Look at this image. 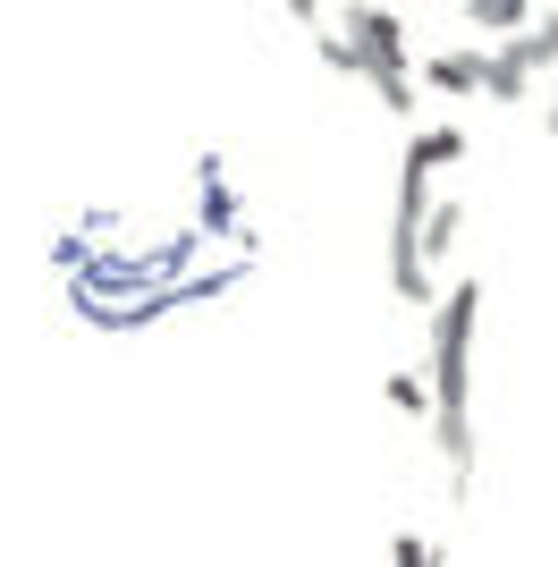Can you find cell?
<instances>
[{"label": "cell", "mask_w": 558, "mask_h": 567, "mask_svg": "<svg viewBox=\"0 0 558 567\" xmlns=\"http://www.w3.org/2000/svg\"><path fill=\"white\" fill-rule=\"evenodd\" d=\"M457 229H465V213H457V204H432V213H423V237H415L423 271H432V262H441L448 246H457Z\"/></svg>", "instance_id": "8"}, {"label": "cell", "mask_w": 558, "mask_h": 567, "mask_svg": "<svg viewBox=\"0 0 558 567\" xmlns=\"http://www.w3.org/2000/svg\"><path fill=\"white\" fill-rule=\"evenodd\" d=\"M516 51H525V69H558V9H550V18H534V25H525V34H516Z\"/></svg>", "instance_id": "9"}, {"label": "cell", "mask_w": 558, "mask_h": 567, "mask_svg": "<svg viewBox=\"0 0 558 567\" xmlns=\"http://www.w3.org/2000/svg\"><path fill=\"white\" fill-rule=\"evenodd\" d=\"M339 43H348L355 76H372L381 111L415 118V34H406V18H397V9H381V0H348Z\"/></svg>", "instance_id": "2"}, {"label": "cell", "mask_w": 558, "mask_h": 567, "mask_svg": "<svg viewBox=\"0 0 558 567\" xmlns=\"http://www.w3.org/2000/svg\"><path fill=\"white\" fill-rule=\"evenodd\" d=\"M525 18H534V0H465V25H474V34H499V43L525 34Z\"/></svg>", "instance_id": "6"}, {"label": "cell", "mask_w": 558, "mask_h": 567, "mask_svg": "<svg viewBox=\"0 0 558 567\" xmlns=\"http://www.w3.org/2000/svg\"><path fill=\"white\" fill-rule=\"evenodd\" d=\"M390 406L397 415H432V390H423L415 373H390Z\"/></svg>", "instance_id": "11"}, {"label": "cell", "mask_w": 558, "mask_h": 567, "mask_svg": "<svg viewBox=\"0 0 558 567\" xmlns=\"http://www.w3.org/2000/svg\"><path fill=\"white\" fill-rule=\"evenodd\" d=\"M474 322H483V280H457L432 297V432L448 457V492H474Z\"/></svg>", "instance_id": "1"}, {"label": "cell", "mask_w": 558, "mask_h": 567, "mask_svg": "<svg viewBox=\"0 0 558 567\" xmlns=\"http://www.w3.org/2000/svg\"><path fill=\"white\" fill-rule=\"evenodd\" d=\"M390 567H441V543L406 525V534H397V543H390Z\"/></svg>", "instance_id": "10"}, {"label": "cell", "mask_w": 558, "mask_h": 567, "mask_svg": "<svg viewBox=\"0 0 558 567\" xmlns=\"http://www.w3.org/2000/svg\"><path fill=\"white\" fill-rule=\"evenodd\" d=\"M423 85L448 94V102H474L483 94V51H432V60H423Z\"/></svg>", "instance_id": "4"}, {"label": "cell", "mask_w": 558, "mask_h": 567, "mask_svg": "<svg viewBox=\"0 0 558 567\" xmlns=\"http://www.w3.org/2000/svg\"><path fill=\"white\" fill-rule=\"evenodd\" d=\"M448 162H465V127H415L406 169H448Z\"/></svg>", "instance_id": "7"}, {"label": "cell", "mask_w": 558, "mask_h": 567, "mask_svg": "<svg viewBox=\"0 0 558 567\" xmlns=\"http://www.w3.org/2000/svg\"><path fill=\"white\" fill-rule=\"evenodd\" d=\"M195 213H204L211 237H237V246H255V229H246V213H237V187L220 178V153H204V169H195Z\"/></svg>", "instance_id": "3"}, {"label": "cell", "mask_w": 558, "mask_h": 567, "mask_svg": "<svg viewBox=\"0 0 558 567\" xmlns=\"http://www.w3.org/2000/svg\"><path fill=\"white\" fill-rule=\"evenodd\" d=\"M541 118H550V136H558V85H550V102H541Z\"/></svg>", "instance_id": "13"}, {"label": "cell", "mask_w": 558, "mask_h": 567, "mask_svg": "<svg viewBox=\"0 0 558 567\" xmlns=\"http://www.w3.org/2000/svg\"><path fill=\"white\" fill-rule=\"evenodd\" d=\"M534 94V69H525V51H516V34L499 51H483V102H525Z\"/></svg>", "instance_id": "5"}, {"label": "cell", "mask_w": 558, "mask_h": 567, "mask_svg": "<svg viewBox=\"0 0 558 567\" xmlns=\"http://www.w3.org/2000/svg\"><path fill=\"white\" fill-rule=\"evenodd\" d=\"M279 9H288L297 25H322V0H279Z\"/></svg>", "instance_id": "12"}]
</instances>
